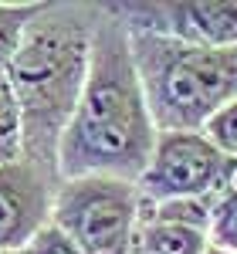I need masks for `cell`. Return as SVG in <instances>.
Listing matches in <instances>:
<instances>
[{
  "label": "cell",
  "mask_w": 237,
  "mask_h": 254,
  "mask_svg": "<svg viewBox=\"0 0 237 254\" xmlns=\"http://www.w3.org/2000/svg\"><path fill=\"white\" fill-rule=\"evenodd\" d=\"M61 176L17 156L0 166V254L24 251L51 224Z\"/></svg>",
  "instance_id": "52a82bcc"
},
{
  "label": "cell",
  "mask_w": 237,
  "mask_h": 254,
  "mask_svg": "<svg viewBox=\"0 0 237 254\" xmlns=\"http://www.w3.org/2000/svg\"><path fill=\"white\" fill-rule=\"evenodd\" d=\"M214 203H217V196H183V200L146 203L142 220H163V224H183V227H193V231H210Z\"/></svg>",
  "instance_id": "30bf717a"
},
{
  "label": "cell",
  "mask_w": 237,
  "mask_h": 254,
  "mask_svg": "<svg viewBox=\"0 0 237 254\" xmlns=\"http://www.w3.org/2000/svg\"><path fill=\"white\" fill-rule=\"evenodd\" d=\"M210 244L224 251H237V193H220L210 214Z\"/></svg>",
  "instance_id": "4fadbf2b"
},
{
  "label": "cell",
  "mask_w": 237,
  "mask_h": 254,
  "mask_svg": "<svg viewBox=\"0 0 237 254\" xmlns=\"http://www.w3.org/2000/svg\"><path fill=\"white\" fill-rule=\"evenodd\" d=\"M207 254H237V251H224V248H214V244H210V248H207Z\"/></svg>",
  "instance_id": "9a60e30c"
},
{
  "label": "cell",
  "mask_w": 237,
  "mask_h": 254,
  "mask_svg": "<svg viewBox=\"0 0 237 254\" xmlns=\"http://www.w3.org/2000/svg\"><path fill=\"white\" fill-rule=\"evenodd\" d=\"M156 139L159 129L146 105L129 27L109 10V3H102L88 78L58 146V176H116L139 183Z\"/></svg>",
  "instance_id": "6da1fadb"
},
{
  "label": "cell",
  "mask_w": 237,
  "mask_h": 254,
  "mask_svg": "<svg viewBox=\"0 0 237 254\" xmlns=\"http://www.w3.org/2000/svg\"><path fill=\"white\" fill-rule=\"evenodd\" d=\"M142 207L139 183L132 180L75 176L58 183L51 224H58L85 254H132Z\"/></svg>",
  "instance_id": "277c9868"
},
{
  "label": "cell",
  "mask_w": 237,
  "mask_h": 254,
  "mask_svg": "<svg viewBox=\"0 0 237 254\" xmlns=\"http://www.w3.org/2000/svg\"><path fill=\"white\" fill-rule=\"evenodd\" d=\"M44 0H0V75H7L27 24L38 17Z\"/></svg>",
  "instance_id": "9c48e42d"
},
{
  "label": "cell",
  "mask_w": 237,
  "mask_h": 254,
  "mask_svg": "<svg viewBox=\"0 0 237 254\" xmlns=\"http://www.w3.org/2000/svg\"><path fill=\"white\" fill-rule=\"evenodd\" d=\"M102 3L44 0L7 68L24 122V156L58 173V146L88 78Z\"/></svg>",
  "instance_id": "7a4b0ae2"
},
{
  "label": "cell",
  "mask_w": 237,
  "mask_h": 254,
  "mask_svg": "<svg viewBox=\"0 0 237 254\" xmlns=\"http://www.w3.org/2000/svg\"><path fill=\"white\" fill-rule=\"evenodd\" d=\"M24 254H85V251H81L78 244L61 231L58 224H48V227H44V231L24 248Z\"/></svg>",
  "instance_id": "5bb4252c"
},
{
  "label": "cell",
  "mask_w": 237,
  "mask_h": 254,
  "mask_svg": "<svg viewBox=\"0 0 237 254\" xmlns=\"http://www.w3.org/2000/svg\"><path fill=\"white\" fill-rule=\"evenodd\" d=\"M129 38L159 132H200L220 105L237 98V48H207L132 27Z\"/></svg>",
  "instance_id": "3957f363"
},
{
  "label": "cell",
  "mask_w": 237,
  "mask_h": 254,
  "mask_svg": "<svg viewBox=\"0 0 237 254\" xmlns=\"http://www.w3.org/2000/svg\"><path fill=\"white\" fill-rule=\"evenodd\" d=\"M227 163L231 159L220 156L203 132H159L153 159L139 176L142 203L220 196Z\"/></svg>",
  "instance_id": "5b68a950"
},
{
  "label": "cell",
  "mask_w": 237,
  "mask_h": 254,
  "mask_svg": "<svg viewBox=\"0 0 237 254\" xmlns=\"http://www.w3.org/2000/svg\"><path fill=\"white\" fill-rule=\"evenodd\" d=\"M109 10L132 31H156L207 48H237V0H122L109 3Z\"/></svg>",
  "instance_id": "8992f818"
},
{
  "label": "cell",
  "mask_w": 237,
  "mask_h": 254,
  "mask_svg": "<svg viewBox=\"0 0 237 254\" xmlns=\"http://www.w3.org/2000/svg\"><path fill=\"white\" fill-rule=\"evenodd\" d=\"M200 132L210 139V146L217 149L220 156L237 159V98L227 102V105H220L217 112L207 119V126Z\"/></svg>",
  "instance_id": "7c38bea8"
},
{
  "label": "cell",
  "mask_w": 237,
  "mask_h": 254,
  "mask_svg": "<svg viewBox=\"0 0 237 254\" xmlns=\"http://www.w3.org/2000/svg\"><path fill=\"white\" fill-rule=\"evenodd\" d=\"M10 254H24V251H10Z\"/></svg>",
  "instance_id": "2e32d148"
},
{
  "label": "cell",
  "mask_w": 237,
  "mask_h": 254,
  "mask_svg": "<svg viewBox=\"0 0 237 254\" xmlns=\"http://www.w3.org/2000/svg\"><path fill=\"white\" fill-rule=\"evenodd\" d=\"M24 156V122H20V105L10 88L7 75H0V166L10 159Z\"/></svg>",
  "instance_id": "8fae6325"
},
{
  "label": "cell",
  "mask_w": 237,
  "mask_h": 254,
  "mask_svg": "<svg viewBox=\"0 0 237 254\" xmlns=\"http://www.w3.org/2000/svg\"><path fill=\"white\" fill-rule=\"evenodd\" d=\"M207 248H210L207 231L163 224V220H142L132 254H207Z\"/></svg>",
  "instance_id": "ba28073f"
}]
</instances>
